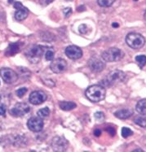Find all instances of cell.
<instances>
[{
  "label": "cell",
  "mask_w": 146,
  "mask_h": 152,
  "mask_svg": "<svg viewBox=\"0 0 146 152\" xmlns=\"http://www.w3.org/2000/svg\"><path fill=\"white\" fill-rule=\"evenodd\" d=\"M85 94L91 102H100L105 98V89L100 85H93L87 88Z\"/></svg>",
  "instance_id": "obj_1"
},
{
  "label": "cell",
  "mask_w": 146,
  "mask_h": 152,
  "mask_svg": "<svg viewBox=\"0 0 146 152\" xmlns=\"http://www.w3.org/2000/svg\"><path fill=\"white\" fill-rule=\"evenodd\" d=\"M125 76L126 75L122 71L114 70V71L110 72L109 74L105 77V79L102 81V84L105 86H110L118 84V83L122 82L124 80Z\"/></svg>",
  "instance_id": "obj_2"
},
{
  "label": "cell",
  "mask_w": 146,
  "mask_h": 152,
  "mask_svg": "<svg viewBox=\"0 0 146 152\" xmlns=\"http://www.w3.org/2000/svg\"><path fill=\"white\" fill-rule=\"evenodd\" d=\"M123 57V51L116 47H111L102 52V58L106 62H117Z\"/></svg>",
  "instance_id": "obj_3"
},
{
  "label": "cell",
  "mask_w": 146,
  "mask_h": 152,
  "mask_svg": "<svg viewBox=\"0 0 146 152\" xmlns=\"http://www.w3.org/2000/svg\"><path fill=\"white\" fill-rule=\"evenodd\" d=\"M126 42L132 49H140L145 44V37L137 33H130L127 35Z\"/></svg>",
  "instance_id": "obj_4"
},
{
  "label": "cell",
  "mask_w": 146,
  "mask_h": 152,
  "mask_svg": "<svg viewBox=\"0 0 146 152\" xmlns=\"http://www.w3.org/2000/svg\"><path fill=\"white\" fill-rule=\"evenodd\" d=\"M45 51V47L43 46L34 45L28 50L26 56L32 63H38Z\"/></svg>",
  "instance_id": "obj_5"
},
{
  "label": "cell",
  "mask_w": 146,
  "mask_h": 152,
  "mask_svg": "<svg viewBox=\"0 0 146 152\" xmlns=\"http://www.w3.org/2000/svg\"><path fill=\"white\" fill-rule=\"evenodd\" d=\"M0 76L3 78L5 83L7 84H13L16 82L18 79V75L16 74V72L13 69L8 68H3L0 69Z\"/></svg>",
  "instance_id": "obj_6"
},
{
  "label": "cell",
  "mask_w": 146,
  "mask_h": 152,
  "mask_svg": "<svg viewBox=\"0 0 146 152\" xmlns=\"http://www.w3.org/2000/svg\"><path fill=\"white\" fill-rule=\"evenodd\" d=\"M29 109L30 108H29V106L28 104H26L25 102H18L10 111V112L13 116L20 117V116H23L26 113H28L29 112Z\"/></svg>",
  "instance_id": "obj_7"
},
{
  "label": "cell",
  "mask_w": 146,
  "mask_h": 152,
  "mask_svg": "<svg viewBox=\"0 0 146 152\" xmlns=\"http://www.w3.org/2000/svg\"><path fill=\"white\" fill-rule=\"evenodd\" d=\"M29 102L34 105H39L44 102L47 99V95L44 91L41 90H36L30 94L29 95Z\"/></svg>",
  "instance_id": "obj_8"
},
{
  "label": "cell",
  "mask_w": 146,
  "mask_h": 152,
  "mask_svg": "<svg viewBox=\"0 0 146 152\" xmlns=\"http://www.w3.org/2000/svg\"><path fill=\"white\" fill-rule=\"evenodd\" d=\"M44 121L39 117H31L27 122V126L32 132H40L44 129Z\"/></svg>",
  "instance_id": "obj_9"
},
{
  "label": "cell",
  "mask_w": 146,
  "mask_h": 152,
  "mask_svg": "<svg viewBox=\"0 0 146 152\" xmlns=\"http://www.w3.org/2000/svg\"><path fill=\"white\" fill-rule=\"evenodd\" d=\"M14 7L16 9V12L15 13L16 20L21 21V20H24L28 16V9L21 2H16L14 3Z\"/></svg>",
  "instance_id": "obj_10"
},
{
  "label": "cell",
  "mask_w": 146,
  "mask_h": 152,
  "mask_svg": "<svg viewBox=\"0 0 146 152\" xmlns=\"http://www.w3.org/2000/svg\"><path fill=\"white\" fill-rule=\"evenodd\" d=\"M51 69L53 72L55 73H60L63 72L66 69L67 67V63L65 59H61V58H58L52 60V62L51 64Z\"/></svg>",
  "instance_id": "obj_11"
},
{
  "label": "cell",
  "mask_w": 146,
  "mask_h": 152,
  "mask_svg": "<svg viewBox=\"0 0 146 152\" xmlns=\"http://www.w3.org/2000/svg\"><path fill=\"white\" fill-rule=\"evenodd\" d=\"M52 146L56 151H64L68 147V142L61 137H55L52 142Z\"/></svg>",
  "instance_id": "obj_12"
},
{
  "label": "cell",
  "mask_w": 146,
  "mask_h": 152,
  "mask_svg": "<svg viewBox=\"0 0 146 152\" xmlns=\"http://www.w3.org/2000/svg\"><path fill=\"white\" fill-rule=\"evenodd\" d=\"M65 55L69 59H78L83 56V51L79 47L76 46H69L65 48Z\"/></svg>",
  "instance_id": "obj_13"
},
{
  "label": "cell",
  "mask_w": 146,
  "mask_h": 152,
  "mask_svg": "<svg viewBox=\"0 0 146 152\" xmlns=\"http://www.w3.org/2000/svg\"><path fill=\"white\" fill-rule=\"evenodd\" d=\"M88 66H89V68L91 71L99 72L102 71L105 65V63L103 62L101 59L94 57L89 60Z\"/></svg>",
  "instance_id": "obj_14"
},
{
  "label": "cell",
  "mask_w": 146,
  "mask_h": 152,
  "mask_svg": "<svg viewBox=\"0 0 146 152\" xmlns=\"http://www.w3.org/2000/svg\"><path fill=\"white\" fill-rule=\"evenodd\" d=\"M131 115H132V111L131 109H122V110L117 111L114 113V115L116 117L122 119V120L129 118L130 116H131Z\"/></svg>",
  "instance_id": "obj_15"
},
{
  "label": "cell",
  "mask_w": 146,
  "mask_h": 152,
  "mask_svg": "<svg viewBox=\"0 0 146 152\" xmlns=\"http://www.w3.org/2000/svg\"><path fill=\"white\" fill-rule=\"evenodd\" d=\"M136 108L138 113L141 115H146V99H141L137 102Z\"/></svg>",
  "instance_id": "obj_16"
},
{
  "label": "cell",
  "mask_w": 146,
  "mask_h": 152,
  "mask_svg": "<svg viewBox=\"0 0 146 152\" xmlns=\"http://www.w3.org/2000/svg\"><path fill=\"white\" fill-rule=\"evenodd\" d=\"M20 50V44H11L6 50V56H14L15 54L19 52Z\"/></svg>",
  "instance_id": "obj_17"
},
{
  "label": "cell",
  "mask_w": 146,
  "mask_h": 152,
  "mask_svg": "<svg viewBox=\"0 0 146 152\" xmlns=\"http://www.w3.org/2000/svg\"><path fill=\"white\" fill-rule=\"evenodd\" d=\"M60 107L64 110V111H70V110H73L76 107V104L74 102H65V101H63V102H60L59 103Z\"/></svg>",
  "instance_id": "obj_18"
},
{
  "label": "cell",
  "mask_w": 146,
  "mask_h": 152,
  "mask_svg": "<svg viewBox=\"0 0 146 152\" xmlns=\"http://www.w3.org/2000/svg\"><path fill=\"white\" fill-rule=\"evenodd\" d=\"M50 114V110L48 107H44L38 111V116L41 119L47 118Z\"/></svg>",
  "instance_id": "obj_19"
},
{
  "label": "cell",
  "mask_w": 146,
  "mask_h": 152,
  "mask_svg": "<svg viewBox=\"0 0 146 152\" xmlns=\"http://www.w3.org/2000/svg\"><path fill=\"white\" fill-rule=\"evenodd\" d=\"M134 122L140 127L146 128V117L145 116H137L134 120Z\"/></svg>",
  "instance_id": "obj_20"
},
{
  "label": "cell",
  "mask_w": 146,
  "mask_h": 152,
  "mask_svg": "<svg viewBox=\"0 0 146 152\" xmlns=\"http://www.w3.org/2000/svg\"><path fill=\"white\" fill-rule=\"evenodd\" d=\"M136 61L138 64V65L140 68H142L146 64V56L141 55V56H137L136 57Z\"/></svg>",
  "instance_id": "obj_21"
},
{
  "label": "cell",
  "mask_w": 146,
  "mask_h": 152,
  "mask_svg": "<svg viewBox=\"0 0 146 152\" xmlns=\"http://www.w3.org/2000/svg\"><path fill=\"white\" fill-rule=\"evenodd\" d=\"M115 0H97V3L100 7H108L113 5Z\"/></svg>",
  "instance_id": "obj_22"
},
{
  "label": "cell",
  "mask_w": 146,
  "mask_h": 152,
  "mask_svg": "<svg viewBox=\"0 0 146 152\" xmlns=\"http://www.w3.org/2000/svg\"><path fill=\"white\" fill-rule=\"evenodd\" d=\"M133 134V132L130 129H128V128H122V136L125 137V138H127L128 137L131 136Z\"/></svg>",
  "instance_id": "obj_23"
},
{
  "label": "cell",
  "mask_w": 146,
  "mask_h": 152,
  "mask_svg": "<svg viewBox=\"0 0 146 152\" xmlns=\"http://www.w3.org/2000/svg\"><path fill=\"white\" fill-rule=\"evenodd\" d=\"M45 59L47 61H52L54 59V51L52 50H47L45 53Z\"/></svg>",
  "instance_id": "obj_24"
},
{
  "label": "cell",
  "mask_w": 146,
  "mask_h": 152,
  "mask_svg": "<svg viewBox=\"0 0 146 152\" xmlns=\"http://www.w3.org/2000/svg\"><path fill=\"white\" fill-rule=\"evenodd\" d=\"M26 92H27V89L25 88V87H23V88H20L19 90H16V94L19 98H22V97H24Z\"/></svg>",
  "instance_id": "obj_25"
},
{
  "label": "cell",
  "mask_w": 146,
  "mask_h": 152,
  "mask_svg": "<svg viewBox=\"0 0 146 152\" xmlns=\"http://www.w3.org/2000/svg\"><path fill=\"white\" fill-rule=\"evenodd\" d=\"M95 118L98 120V121H101L105 119V115L103 114V112H97L95 113Z\"/></svg>",
  "instance_id": "obj_26"
},
{
  "label": "cell",
  "mask_w": 146,
  "mask_h": 152,
  "mask_svg": "<svg viewBox=\"0 0 146 152\" xmlns=\"http://www.w3.org/2000/svg\"><path fill=\"white\" fill-rule=\"evenodd\" d=\"M78 30H79V32H80L81 34H87V26L86 25H81L79 26Z\"/></svg>",
  "instance_id": "obj_27"
},
{
  "label": "cell",
  "mask_w": 146,
  "mask_h": 152,
  "mask_svg": "<svg viewBox=\"0 0 146 152\" xmlns=\"http://www.w3.org/2000/svg\"><path fill=\"white\" fill-rule=\"evenodd\" d=\"M54 0H39V3L42 6H47L50 3H52Z\"/></svg>",
  "instance_id": "obj_28"
},
{
  "label": "cell",
  "mask_w": 146,
  "mask_h": 152,
  "mask_svg": "<svg viewBox=\"0 0 146 152\" xmlns=\"http://www.w3.org/2000/svg\"><path fill=\"white\" fill-rule=\"evenodd\" d=\"M72 13V9L70 7H67V8H65L64 10V14H65V16L68 17L69 16V15Z\"/></svg>",
  "instance_id": "obj_29"
},
{
  "label": "cell",
  "mask_w": 146,
  "mask_h": 152,
  "mask_svg": "<svg viewBox=\"0 0 146 152\" xmlns=\"http://www.w3.org/2000/svg\"><path fill=\"white\" fill-rule=\"evenodd\" d=\"M6 113V107L4 105L0 106V115H5Z\"/></svg>",
  "instance_id": "obj_30"
},
{
  "label": "cell",
  "mask_w": 146,
  "mask_h": 152,
  "mask_svg": "<svg viewBox=\"0 0 146 152\" xmlns=\"http://www.w3.org/2000/svg\"><path fill=\"white\" fill-rule=\"evenodd\" d=\"M106 130L109 131V134H112V135H114V134H115V130L114 129H113V128H109V129H107Z\"/></svg>",
  "instance_id": "obj_31"
},
{
  "label": "cell",
  "mask_w": 146,
  "mask_h": 152,
  "mask_svg": "<svg viewBox=\"0 0 146 152\" xmlns=\"http://www.w3.org/2000/svg\"><path fill=\"white\" fill-rule=\"evenodd\" d=\"M100 134H101V131L100 130V129H96V130L94 131V134H95L96 137H99Z\"/></svg>",
  "instance_id": "obj_32"
},
{
  "label": "cell",
  "mask_w": 146,
  "mask_h": 152,
  "mask_svg": "<svg viewBox=\"0 0 146 152\" xmlns=\"http://www.w3.org/2000/svg\"><path fill=\"white\" fill-rule=\"evenodd\" d=\"M84 9H85V7H84L83 6L79 7H78V12H82V11H83Z\"/></svg>",
  "instance_id": "obj_33"
},
{
  "label": "cell",
  "mask_w": 146,
  "mask_h": 152,
  "mask_svg": "<svg viewBox=\"0 0 146 152\" xmlns=\"http://www.w3.org/2000/svg\"><path fill=\"white\" fill-rule=\"evenodd\" d=\"M112 26L114 27V28H118V26H119V25H118V23H113Z\"/></svg>",
  "instance_id": "obj_34"
},
{
  "label": "cell",
  "mask_w": 146,
  "mask_h": 152,
  "mask_svg": "<svg viewBox=\"0 0 146 152\" xmlns=\"http://www.w3.org/2000/svg\"><path fill=\"white\" fill-rule=\"evenodd\" d=\"M144 17H145V20H146V11H145V15H144Z\"/></svg>",
  "instance_id": "obj_35"
},
{
  "label": "cell",
  "mask_w": 146,
  "mask_h": 152,
  "mask_svg": "<svg viewBox=\"0 0 146 152\" xmlns=\"http://www.w3.org/2000/svg\"><path fill=\"white\" fill-rule=\"evenodd\" d=\"M134 1H138V0H134Z\"/></svg>",
  "instance_id": "obj_36"
},
{
  "label": "cell",
  "mask_w": 146,
  "mask_h": 152,
  "mask_svg": "<svg viewBox=\"0 0 146 152\" xmlns=\"http://www.w3.org/2000/svg\"><path fill=\"white\" fill-rule=\"evenodd\" d=\"M0 100H1V96H0Z\"/></svg>",
  "instance_id": "obj_37"
}]
</instances>
